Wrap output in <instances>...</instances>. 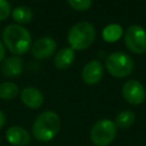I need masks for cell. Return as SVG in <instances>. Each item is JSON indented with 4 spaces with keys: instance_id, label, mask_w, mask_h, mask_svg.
Listing matches in <instances>:
<instances>
[{
    "instance_id": "cell-21",
    "label": "cell",
    "mask_w": 146,
    "mask_h": 146,
    "mask_svg": "<svg viewBox=\"0 0 146 146\" xmlns=\"http://www.w3.org/2000/svg\"><path fill=\"white\" fill-rule=\"evenodd\" d=\"M3 57H5V47H3L2 42L0 41V62L3 59Z\"/></svg>"
},
{
    "instance_id": "cell-1",
    "label": "cell",
    "mask_w": 146,
    "mask_h": 146,
    "mask_svg": "<svg viewBox=\"0 0 146 146\" xmlns=\"http://www.w3.org/2000/svg\"><path fill=\"white\" fill-rule=\"evenodd\" d=\"M60 119L54 111H44L36 116L32 125L33 137L41 141L48 143L52 140L59 132Z\"/></svg>"
},
{
    "instance_id": "cell-22",
    "label": "cell",
    "mask_w": 146,
    "mask_h": 146,
    "mask_svg": "<svg viewBox=\"0 0 146 146\" xmlns=\"http://www.w3.org/2000/svg\"><path fill=\"white\" fill-rule=\"evenodd\" d=\"M0 145H1V140H0Z\"/></svg>"
},
{
    "instance_id": "cell-6",
    "label": "cell",
    "mask_w": 146,
    "mask_h": 146,
    "mask_svg": "<svg viewBox=\"0 0 146 146\" xmlns=\"http://www.w3.org/2000/svg\"><path fill=\"white\" fill-rule=\"evenodd\" d=\"M124 43L133 54L146 51V32L140 25H130L124 33Z\"/></svg>"
},
{
    "instance_id": "cell-3",
    "label": "cell",
    "mask_w": 146,
    "mask_h": 146,
    "mask_svg": "<svg viewBox=\"0 0 146 146\" xmlns=\"http://www.w3.org/2000/svg\"><path fill=\"white\" fill-rule=\"evenodd\" d=\"M96 38V30L88 22H79L73 25L67 34L68 44L73 50H83L91 46Z\"/></svg>"
},
{
    "instance_id": "cell-16",
    "label": "cell",
    "mask_w": 146,
    "mask_h": 146,
    "mask_svg": "<svg viewBox=\"0 0 146 146\" xmlns=\"http://www.w3.org/2000/svg\"><path fill=\"white\" fill-rule=\"evenodd\" d=\"M123 30L119 24H110L103 30V39L107 42H115L122 36Z\"/></svg>"
},
{
    "instance_id": "cell-8",
    "label": "cell",
    "mask_w": 146,
    "mask_h": 146,
    "mask_svg": "<svg viewBox=\"0 0 146 146\" xmlns=\"http://www.w3.org/2000/svg\"><path fill=\"white\" fill-rule=\"evenodd\" d=\"M56 41L50 36H41L31 46V54L36 59H46L54 55Z\"/></svg>"
},
{
    "instance_id": "cell-20",
    "label": "cell",
    "mask_w": 146,
    "mask_h": 146,
    "mask_svg": "<svg viewBox=\"0 0 146 146\" xmlns=\"http://www.w3.org/2000/svg\"><path fill=\"white\" fill-rule=\"evenodd\" d=\"M5 124H6V115H5V113L0 110V129L3 128Z\"/></svg>"
},
{
    "instance_id": "cell-13",
    "label": "cell",
    "mask_w": 146,
    "mask_h": 146,
    "mask_svg": "<svg viewBox=\"0 0 146 146\" xmlns=\"http://www.w3.org/2000/svg\"><path fill=\"white\" fill-rule=\"evenodd\" d=\"M74 58H75V54L72 48H62L55 55L54 64L57 68L64 70L72 65V63L74 62Z\"/></svg>"
},
{
    "instance_id": "cell-14",
    "label": "cell",
    "mask_w": 146,
    "mask_h": 146,
    "mask_svg": "<svg viewBox=\"0 0 146 146\" xmlns=\"http://www.w3.org/2000/svg\"><path fill=\"white\" fill-rule=\"evenodd\" d=\"M11 17L18 25L19 24H27L31 22L32 17H33V13L26 6H18L13 10Z\"/></svg>"
},
{
    "instance_id": "cell-11",
    "label": "cell",
    "mask_w": 146,
    "mask_h": 146,
    "mask_svg": "<svg viewBox=\"0 0 146 146\" xmlns=\"http://www.w3.org/2000/svg\"><path fill=\"white\" fill-rule=\"evenodd\" d=\"M21 99L23 104L32 110H36L43 104V95L42 92L34 87H26L21 91Z\"/></svg>"
},
{
    "instance_id": "cell-5",
    "label": "cell",
    "mask_w": 146,
    "mask_h": 146,
    "mask_svg": "<svg viewBox=\"0 0 146 146\" xmlns=\"http://www.w3.org/2000/svg\"><path fill=\"white\" fill-rule=\"evenodd\" d=\"M117 128L110 119L98 120L90 130V139L96 146H108L116 137Z\"/></svg>"
},
{
    "instance_id": "cell-10",
    "label": "cell",
    "mask_w": 146,
    "mask_h": 146,
    "mask_svg": "<svg viewBox=\"0 0 146 146\" xmlns=\"http://www.w3.org/2000/svg\"><path fill=\"white\" fill-rule=\"evenodd\" d=\"M6 139L13 146H27L31 143V135L23 127L11 125L6 131Z\"/></svg>"
},
{
    "instance_id": "cell-19",
    "label": "cell",
    "mask_w": 146,
    "mask_h": 146,
    "mask_svg": "<svg viewBox=\"0 0 146 146\" xmlns=\"http://www.w3.org/2000/svg\"><path fill=\"white\" fill-rule=\"evenodd\" d=\"M11 11L10 3L8 0H0V21H5Z\"/></svg>"
},
{
    "instance_id": "cell-18",
    "label": "cell",
    "mask_w": 146,
    "mask_h": 146,
    "mask_svg": "<svg viewBox=\"0 0 146 146\" xmlns=\"http://www.w3.org/2000/svg\"><path fill=\"white\" fill-rule=\"evenodd\" d=\"M67 2L73 9L78 11L88 10L92 5V0H67Z\"/></svg>"
},
{
    "instance_id": "cell-4",
    "label": "cell",
    "mask_w": 146,
    "mask_h": 146,
    "mask_svg": "<svg viewBox=\"0 0 146 146\" xmlns=\"http://www.w3.org/2000/svg\"><path fill=\"white\" fill-rule=\"evenodd\" d=\"M105 66L112 76L122 79L128 76L132 72L133 60L128 54L123 51H115L107 56Z\"/></svg>"
},
{
    "instance_id": "cell-9",
    "label": "cell",
    "mask_w": 146,
    "mask_h": 146,
    "mask_svg": "<svg viewBox=\"0 0 146 146\" xmlns=\"http://www.w3.org/2000/svg\"><path fill=\"white\" fill-rule=\"evenodd\" d=\"M104 74V67L103 64L99 60H90L84 65L81 72V78L84 83L92 86L97 84Z\"/></svg>"
},
{
    "instance_id": "cell-2",
    "label": "cell",
    "mask_w": 146,
    "mask_h": 146,
    "mask_svg": "<svg viewBox=\"0 0 146 146\" xmlns=\"http://www.w3.org/2000/svg\"><path fill=\"white\" fill-rule=\"evenodd\" d=\"M2 41L14 55H23L32 46L30 32L18 24H9L5 27L2 31Z\"/></svg>"
},
{
    "instance_id": "cell-15",
    "label": "cell",
    "mask_w": 146,
    "mask_h": 146,
    "mask_svg": "<svg viewBox=\"0 0 146 146\" xmlns=\"http://www.w3.org/2000/svg\"><path fill=\"white\" fill-rule=\"evenodd\" d=\"M135 120H136L135 113H133L132 111L125 110V111L120 112V113L115 116L114 123H115L116 128H120V129H128V128H130V127L135 123Z\"/></svg>"
},
{
    "instance_id": "cell-12",
    "label": "cell",
    "mask_w": 146,
    "mask_h": 146,
    "mask_svg": "<svg viewBox=\"0 0 146 146\" xmlns=\"http://www.w3.org/2000/svg\"><path fill=\"white\" fill-rule=\"evenodd\" d=\"M23 68H24L23 60L18 56H11V57L6 58L2 62L1 67H0L1 73L5 76H9V78L21 75L23 72Z\"/></svg>"
},
{
    "instance_id": "cell-7",
    "label": "cell",
    "mask_w": 146,
    "mask_h": 146,
    "mask_svg": "<svg viewBox=\"0 0 146 146\" xmlns=\"http://www.w3.org/2000/svg\"><path fill=\"white\" fill-rule=\"evenodd\" d=\"M122 95L130 105H140L146 98V90L138 80H128L122 86Z\"/></svg>"
},
{
    "instance_id": "cell-17",
    "label": "cell",
    "mask_w": 146,
    "mask_h": 146,
    "mask_svg": "<svg viewBox=\"0 0 146 146\" xmlns=\"http://www.w3.org/2000/svg\"><path fill=\"white\" fill-rule=\"evenodd\" d=\"M18 92V87L13 82H2L0 84V98L3 100H11L16 98Z\"/></svg>"
}]
</instances>
